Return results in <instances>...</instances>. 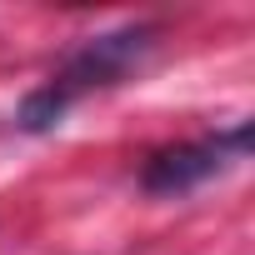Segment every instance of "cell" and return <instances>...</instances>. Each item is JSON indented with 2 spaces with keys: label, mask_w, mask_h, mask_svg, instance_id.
<instances>
[{
  "label": "cell",
  "mask_w": 255,
  "mask_h": 255,
  "mask_svg": "<svg viewBox=\"0 0 255 255\" xmlns=\"http://www.w3.org/2000/svg\"><path fill=\"white\" fill-rule=\"evenodd\" d=\"M150 50H155V30L150 25H120V30H105V35H85L60 60V70L15 105V130H25V135L55 130V125L70 115L75 100L130 80Z\"/></svg>",
  "instance_id": "obj_1"
},
{
  "label": "cell",
  "mask_w": 255,
  "mask_h": 255,
  "mask_svg": "<svg viewBox=\"0 0 255 255\" xmlns=\"http://www.w3.org/2000/svg\"><path fill=\"white\" fill-rule=\"evenodd\" d=\"M245 150H250V120L230 125V130H220V135H205V140L165 145V150H155V155L140 165V190H145V195H160V200L190 195V190H200L205 180H215L230 160H240Z\"/></svg>",
  "instance_id": "obj_2"
}]
</instances>
